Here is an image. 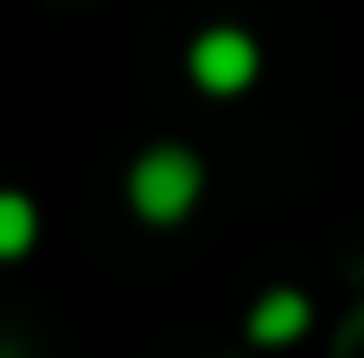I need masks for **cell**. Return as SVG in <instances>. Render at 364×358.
<instances>
[{"label": "cell", "instance_id": "obj_1", "mask_svg": "<svg viewBox=\"0 0 364 358\" xmlns=\"http://www.w3.org/2000/svg\"><path fill=\"white\" fill-rule=\"evenodd\" d=\"M198 186H205V167L186 154V147H147L128 173V205L147 218V224H179L192 205H198Z\"/></svg>", "mask_w": 364, "mask_h": 358}, {"label": "cell", "instance_id": "obj_2", "mask_svg": "<svg viewBox=\"0 0 364 358\" xmlns=\"http://www.w3.org/2000/svg\"><path fill=\"white\" fill-rule=\"evenodd\" d=\"M256 64H262V51H256V38L237 32V26H211V32L192 38V77H198L211 96L250 90V83H256Z\"/></svg>", "mask_w": 364, "mask_h": 358}, {"label": "cell", "instance_id": "obj_3", "mask_svg": "<svg viewBox=\"0 0 364 358\" xmlns=\"http://www.w3.org/2000/svg\"><path fill=\"white\" fill-rule=\"evenodd\" d=\"M307 320H314L307 295H301V288H275V295H262V301L250 307V339H256V346H288V339L307 333Z\"/></svg>", "mask_w": 364, "mask_h": 358}, {"label": "cell", "instance_id": "obj_4", "mask_svg": "<svg viewBox=\"0 0 364 358\" xmlns=\"http://www.w3.org/2000/svg\"><path fill=\"white\" fill-rule=\"evenodd\" d=\"M38 237V211L26 192H0V263H19Z\"/></svg>", "mask_w": 364, "mask_h": 358}, {"label": "cell", "instance_id": "obj_5", "mask_svg": "<svg viewBox=\"0 0 364 358\" xmlns=\"http://www.w3.org/2000/svg\"><path fill=\"white\" fill-rule=\"evenodd\" d=\"M333 358H364V307L339 327V346H333Z\"/></svg>", "mask_w": 364, "mask_h": 358}, {"label": "cell", "instance_id": "obj_6", "mask_svg": "<svg viewBox=\"0 0 364 358\" xmlns=\"http://www.w3.org/2000/svg\"><path fill=\"white\" fill-rule=\"evenodd\" d=\"M0 358H26V352H19V346H13V339H0Z\"/></svg>", "mask_w": 364, "mask_h": 358}]
</instances>
